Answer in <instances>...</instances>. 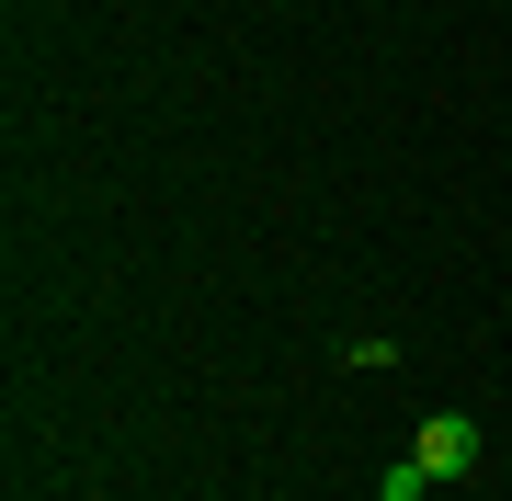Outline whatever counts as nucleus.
Masks as SVG:
<instances>
[{"instance_id":"obj_1","label":"nucleus","mask_w":512,"mask_h":501,"mask_svg":"<svg viewBox=\"0 0 512 501\" xmlns=\"http://www.w3.org/2000/svg\"><path fill=\"white\" fill-rule=\"evenodd\" d=\"M410 456L433 467V479H467V467H478V422H467V410H433V422L410 433Z\"/></svg>"},{"instance_id":"obj_2","label":"nucleus","mask_w":512,"mask_h":501,"mask_svg":"<svg viewBox=\"0 0 512 501\" xmlns=\"http://www.w3.org/2000/svg\"><path fill=\"white\" fill-rule=\"evenodd\" d=\"M421 490H433V467H421V456H387V501H421Z\"/></svg>"}]
</instances>
